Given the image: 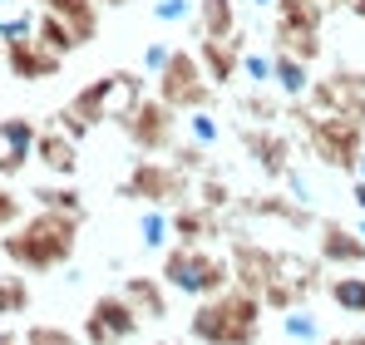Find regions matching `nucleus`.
I'll return each mask as SVG.
<instances>
[{"label":"nucleus","mask_w":365,"mask_h":345,"mask_svg":"<svg viewBox=\"0 0 365 345\" xmlns=\"http://www.w3.org/2000/svg\"><path fill=\"white\" fill-rule=\"evenodd\" d=\"M351 202H356V212H361V217H365V182H361V177L351 182Z\"/></svg>","instance_id":"nucleus-43"},{"label":"nucleus","mask_w":365,"mask_h":345,"mask_svg":"<svg viewBox=\"0 0 365 345\" xmlns=\"http://www.w3.org/2000/svg\"><path fill=\"white\" fill-rule=\"evenodd\" d=\"M153 94L178 109V114H197V109H212L217 104V84L207 79L197 50H173V59L163 64V74L153 79Z\"/></svg>","instance_id":"nucleus-6"},{"label":"nucleus","mask_w":365,"mask_h":345,"mask_svg":"<svg viewBox=\"0 0 365 345\" xmlns=\"http://www.w3.org/2000/svg\"><path fill=\"white\" fill-rule=\"evenodd\" d=\"M192 50H197L202 69H207V79H212L217 89H232V79L242 74V50H247V35L237 30L232 40H197Z\"/></svg>","instance_id":"nucleus-16"},{"label":"nucleus","mask_w":365,"mask_h":345,"mask_svg":"<svg viewBox=\"0 0 365 345\" xmlns=\"http://www.w3.org/2000/svg\"><path fill=\"white\" fill-rule=\"evenodd\" d=\"M227 242H232V252H227L232 257V282L262 296V291L277 282V272H282V252L267 247V242H257V237H247L242 227H232Z\"/></svg>","instance_id":"nucleus-12"},{"label":"nucleus","mask_w":365,"mask_h":345,"mask_svg":"<svg viewBox=\"0 0 365 345\" xmlns=\"http://www.w3.org/2000/svg\"><path fill=\"white\" fill-rule=\"evenodd\" d=\"M272 64H277L272 50H242V79L257 89H272Z\"/></svg>","instance_id":"nucleus-36"},{"label":"nucleus","mask_w":365,"mask_h":345,"mask_svg":"<svg viewBox=\"0 0 365 345\" xmlns=\"http://www.w3.org/2000/svg\"><path fill=\"white\" fill-rule=\"evenodd\" d=\"M30 311V282L25 272H5L0 277V316H25Z\"/></svg>","instance_id":"nucleus-32"},{"label":"nucleus","mask_w":365,"mask_h":345,"mask_svg":"<svg viewBox=\"0 0 365 345\" xmlns=\"http://www.w3.org/2000/svg\"><path fill=\"white\" fill-rule=\"evenodd\" d=\"M119 197L123 202H143V207H178L192 197V177L168 158H148V153H138L133 158V168L119 177Z\"/></svg>","instance_id":"nucleus-5"},{"label":"nucleus","mask_w":365,"mask_h":345,"mask_svg":"<svg viewBox=\"0 0 365 345\" xmlns=\"http://www.w3.org/2000/svg\"><path fill=\"white\" fill-rule=\"evenodd\" d=\"M272 50H287V55L316 64L321 59V25H297V20H277L272 25Z\"/></svg>","instance_id":"nucleus-23"},{"label":"nucleus","mask_w":365,"mask_h":345,"mask_svg":"<svg viewBox=\"0 0 365 345\" xmlns=\"http://www.w3.org/2000/svg\"><path fill=\"white\" fill-rule=\"evenodd\" d=\"M277 55V64H272V89L287 99V104H297V99H306L311 94V84H316V74H311V64L297 55H287V50H272Z\"/></svg>","instance_id":"nucleus-22"},{"label":"nucleus","mask_w":365,"mask_h":345,"mask_svg":"<svg viewBox=\"0 0 365 345\" xmlns=\"http://www.w3.org/2000/svg\"><path fill=\"white\" fill-rule=\"evenodd\" d=\"M99 5H104V10H123L128 0H99Z\"/></svg>","instance_id":"nucleus-45"},{"label":"nucleus","mask_w":365,"mask_h":345,"mask_svg":"<svg viewBox=\"0 0 365 345\" xmlns=\"http://www.w3.org/2000/svg\"><path fill=\"white\" fill-rule=\"evenodd\" d=\"M321 345H365V331H356V336H326Z\"/></svg>","instance_id":"nucleus-42"},{"label":"nucleus","mask_w":365,"mask_h":345,"mask_svg":"<svg viewBox=\"0 0 365 345\" xmlns=\"http://www.w3.org/2000/svg\"><path fill=\"white\" fill-rule=\"evenodd\" d=\"M282 187H287V192H292V197H297V202H306V207H311V202H316V192H311V177H306V172L297 168V163H292V168H287V177H282Z\"/></svg>","instance_id":"nucleus-41"},{"label":"nucleus","mask_w":365,"mask_h":345,"mask_svg":"<svg viewBox=\"0 0 365 345\" xmlns=\"http://www.w3.org/2000/svg\"><path fill=\"white\" fill-rule=\"evenodd\" d=\"M35 30H40V15H35V10H10V15H0V40H5V45L35 40Z\"/></svg>","instance_id":"nucleus-34"},{"label":"nucleus","mask_w":365,"mask_h":345,"mask_svg":"<svg viewBox=\"0 0 365 345\" xmlns=\"http://www.w3.org/2000/svg\"><path fill=\"white\" fill-rule=\"evenodd\" d=\"M119 133L128 138L133 153H148V158H168L173 143H178V109H168L158 94L138 99L133 109H119L114 114Z\"/></svg>","instance_id":"nucleus-7"},{"label":"nucleus","mask_w":365,"mask_h":345,"mask_svg":"<svg viewBox=\"0 0 365 345\" xmlns=\"http://www.w3.org/2000/svg\"><path fill=\"white\" fill-rule=\"evenodd\" d=\"M282 341L292 345H321V316L311 311V306H292V311H282Z\"/></svg>","instance_id":"nucleus-28"},{"label":"nucleus","mask_w":365,"mask_h":345,"mask_svg":"<svg viewBox=\"0 0 365 345\" xmlns=\"http://www.w3.org/2000/svg\"><path fill=\"white\" fill-rule=\"evenodd\" d=\"M35 143H40V128L30 118H5L0 123V177H15L35 158Z\"/></svg>","instance_id":"nucleus-18"},{"label":"nucleus","mask_w":365,"mask_h":345,"mask_svg":"<svg viewBox=\"0 0 365 345\" xmlns=\"http://www.w3.org/2000/svg\"><path fill=\"white\" fill-rule=\"evenodd\" d=\"M79 232H84V217L40 207L35 217H25L15 232H5L0 252L20 272H60L64 262L74 257V247H79Z\"/></svg>","instance_id":"nucleus-2"},{"label":"nucleus","mask_w":365,"mask_h":345,"mask_svg":"<svg viewBox=\"0 0 365 345\" xmlns=\"http://www.w3.org/2000/svg\"><path fill=\"white\" fill-rule=\"evenodd\" d=\"M0 5H30V0H0Z\"/></svg>","instance_id":"nucleus-49"},{"label":"nucleus","mask_w":365,"mask_h":345,"mask_svg":"<svg viewBox=\"0 0 365 345\" xmlns=\"http://www.w3.org/2000/svg\"><path fill=\"white\" fill-rule=\"evenodd\" d=\"M0 345H25V341H15V336H10V331H5V336H0Z\"/></svg>","instance_id":"nucleus-46"},{"label":"nucleus","mask_w":365,"mask_h":345,"mask_svg":"<svg viewBox=\"0 0 365 345\" xmlns=\"http://www.w3.org/2000/svg\"><path fill=\"white\" fill-rule=\"evenodd\" d=\"M321 5H326V10H331V5H341V0H321Z\"/></svg>","instance_id":"nucleus-51"},{"label":"nucleus","mask_w":365,"mask_h":345,"mask_svg":"<svg viewBox=\"0 0 365 345\" xmlns=\"http://www.w3.org/2000/svg\"><path fill=\"white\" fill-rule=\"evenodd\" d=\"M316 257L326 267H341V272H361L365 267V237L361 227H346L336 217H321L316 222Z\"/></svg>","instance_id":"nucleus-15"},{"label":"nucleus","mask_w":365,"mask_h":345,"mask_svg":"<svg viewBox=\"0 0 365 345\" xmlns=\"http://www.w3.org/2000/svg\"><path fill=\"white\" fill-rule=\"evenodd\" d=\"M326 296L341 316H361L365 321V272H341V277H326Z\"/></svg>","instance_id":"nucleus-25"},{"label":"nucleus","mask_w":365,"mask_h":345,"mask_svg":"<svg viewBox=\"0 0 365 345\" xmlns=\"http://www.w3.org/2000/svg\"><path fill=\"white\" fill-rule=\"evenodd\" d=\"M119 291L138 306V316H143V321H168V282H163V277L133 272V277H123Z\"/></svg>","instance_id":"nucleus-20"},{"label":"nucleus","mask_w":365,"mask_h":345,"mask_svg":"<svg viewBox=\"0 0 365 345\" xmlns=\"http://www.w3.org/2000/svg\"><path fill=\"white\" fill-rule=\"evenodd\" d=\"M287 114L302 123V143L306 153L316 158V163H326V168L336 172H356L365 158V123H351V118L341 114H316L306 99L297 104H287Z\"/></svg>","instance_id":"nucleus-3"},{"label":"nucleus","mask_w":365,"mask_h":345,"mask_svg":"<svg viewBox=\"0 0 365 345\" xmlns=\"http://www.w3.org/2000/svg\"><path fill=\"white\" fill-rule=\"evenodd\" d=\"M197 0H153V20L158 25H192Z\"/></svg>","instance_id":"nucleus-38"},{"label":"nucleus","mask_w":365,"mask_h":345,"mask_svg":"<svg viewBox=\"0 0 365 345\" xmlns=\"http://www.w3.org/2000/svg\"><path fill=\"white\" fill-rule=\"evenodd\" d=\"M361 237H365V217H361Z\"/></svg>","instance_id":"nucleus-53"},{"label":"nucleus","mask_w":365,"mask_h":345,"mask_svg":"<svg viewBox=\"0 0 365 345\" xmlns=\"http://www.w3.org/2000/svg\"><path fill=\"white\" fill-rule=\"evenodd\" d=\"M119 84H123L119 69H114V74H99V79H94V84H84V89H79V94L60 109V114L50 118V123H60L64 133H74V138H89L99 123H109V118H114V109H119Z\"/></svg>","instance_id":"nucleus-8"},{"label":"nucleus","mask_w":365,"mask_h":345,"mask_svg":"<svg viewBox=\"0 0 365 345\" xmlns=\"http://www.w3.org/2000/svg\"><path fill=\"white\" fill-rule=\"evenodd\" d=\"M0 59H5V40H0Z\"/></svg>","instance_id":"nucleus-52"},{"label":"nucleus","mask_w":365,"mask_h":345,"mask_svg":"<svg viewBox=\"0 0 365 345\" xmlns=\"http://www.w3.org/2000/svg\"><path fill=\"white\" fill-rule=\"evenodd\" d=\"M232 227H237V212H212L197 197L173 207V242H187V247H212V242L232 237Z\"/></svg>","instance_id":"nucleus-14"},{"label":"nucleus","mask_w":365,"mask_h":345,"mask_svg":"<svg viewBox=\"0 0 365 345\" xmlns=\"http://www.w3.org/2000/svg\"><path fill=\"white\" fill-rule=\"evenodd\" d=\"M138 242L143 252H168L173 247V207H143L138 212Z\"/></svg>","instance_id":"nucleus-27"},{"label":"nucleus","mask_w":365,"mask_h":345,"mask_svg":"<svg viewBox=\"0 0 365 345\" xmlns=\"http://www.w3.org/2000/svg\"><path fill=\"white\" fill-rule=\"evenodd\" d=\"M20 222H25V202L0 182V232H5V227H20Z\"/></svg>","instance_id":"nucleus-39"},{"label":"nucleus","mask_w":365,"mask_h":345,"mask_svg":"<svg viewBox=\"0 0 365 345\" xmlns=\"http://www.w3.org/2000/svg\"><path fill=\"white\" fill-rule=\"evenodd\" d=\"M306 104L316 114H341V118H351V123H365V69L341 64V69L321 74L311 84V94H306Z\"/></svg>","instance_id":"nucleus-9"},{"label":"nucleus","mask_w":365,"mask_h":345,"mask_svg":"<svg viewBox=\"0 0 365 345\" xmlns=\"http://www.w3.org/2000/svg\"><path fill=\"white\" fill-rule=\"evenodd\" d=\"M232 212L237 217H252V222H282V227H292V232L316 227V212L306 202H297L287 187L282 192H247V197L232 202Z\"/></svg>","instance_id":"nucleus-13"},{"label":"nucleus","mask_w":365,"mask_h":345,"mask_svg":"<svg viewBox=\"0 0 365 345\" xmlns=\"http://www.w3.org/2000/svg\"><path fill=\"white\" fill-rule=\"evenodd\" d=\"M153 345H182V341H153Z\"/></svg>","instance_id":"nucleus-50"},{"label":"nucleus","mask_w":365,"mask_h":345,"mask_svg":"<svg viewBox=\"0 0 365 345\" xmlns=\"http://www.w3.org/2000/svg\"><path fill=\"white\" fill-rule=\"evenodd\" d=\"M237 25H242L237 0H197V15H192V35L197 40H232Z\"/></svg>","instance_id":"nucleus-21"},{"label":"nucleus","mask_w":365,"mask_h":345,"mask_svg":"<svg viewBox=\"0 0 365 345\" xmlns=\"http://www.w3.org/2000/svg\"><path fill=\"white\" fill-rule=\"evenodd\" d=\"M346 10H351V15H356V20H365V0H351V5H346Z\"/></svg>","instance_id":"nucleus-44"},{"label":"nucleus","mask_w":365,"mask_h":345,"mask_svg":"<svg viewBox=\"0 0 365 345\" xmlns=\"http://www.w3.org/2000/svg\"><path fill=\"white\" fill-rule=\"evenodd\" d=\"M35 202L50 207V212H74V217H84V192L69 187V182H40V187H35Z\"/></svg>","instance_id":"nucleus-31"},{"label":"nucleus","mask_w":365,"mask_h":345,"mask_svg":"<svg viewBox=\"0 0 365 345\" xmlns=\"http://www.w3.org/2000/svg\"><path fill=\"white\" fill-rule=\"evenodd\" d=\"M192 197L202 202V207H212V212H232V202H237V192H232V182L222 177V172H202L197 177V187H192Z\"/></svg>","instance_id":"nucleus-30"},{"label":"nucleus","mask_w":365,"mask_h":345,"mask_svg":"<svg viewBox=\"0 0 365 345\" xmlns=\"http://www.w3.org/2000/svg\"><path fill=\"white\" fill-rule=\"evenodd\" d=\"M35 163H45V172H55V177H74V172H79V138H74V133H64L60 123L40 128Z\"/></svg>","instance_id":"nucleus-19"},{"label":"nucleus","mask_w":365,"mask_h":345,"mask_svg":"<svg viewBox=\"0 0 365 345\" xmlns=\"http://www.w3.org/2000/svg\"><path fill=\"white\" fill-rule=\"evenodd\" d=\"M40 5H45L50 15H60L64 25H74V35H79L84 45L99 35V10H104L99 0H40Z\"/></svg>","instance_id":"nucleus-24"},{"label":"nucleus","mask_w":365,"mask_h":345,"mask_svg":"<svg viewBox=\"0 0 365 345\" xmlns=\"http://www.w3.org/2000/svg\"><path fill=\"white\" fill-rule=\"evenodd\" d=\"M182 118H187V138L192 143H202V148H217L222 143V123H217L212 109H197V114H182Z\"/></svg>","instance_id":"nucleus-33"},{"label":"nucleus","mask_w":365,"mask_h":345,"mask_svg":"<svg viewBox=\"0 0 365 345\" xmlns=\"http://www.w3.org/2000/svg\"><path fill=\"white\" fill-rule=\"evenodd\" d=\"M237 148H242L247 158L262 168V177H272V182H282V177H287L292 153H297L292 133H287V128H277V123H242V128H237Z\"/></svg>","instance_id":"nucleus-11"},{"label":"nucleus","mask_w":365,"mask_h":345,"mask_svg":"<svg viewBox=\"0 0 365 345\" xmlns=\"http://www.w3.org/2000/svg\"><path fill=\"white\" fill-rule=\"evenodd\" d=\"M138 331H143V316H138V306L123 291L94 296V306L84 316V341L89 345H123V341H133Z\"/></svg>","instance_id":"nucleus-10"},{"label":"nucleus","mask_w":365,"mask_h":345,"mask_svg":"<svg viewBox=\"0 0 365 345\" xmlns=\"http://www.w3.org/2000/svg\"><path fill=\"white\" fill-rule=\"evenodd\" d=\"M247 5H277V0H247Z\"/></svg>","instance_id":"nucleus-48"},{"label":"nucleus","mask_w":365,"mask_h":345,"mask_svg":"<svg viewBox=\"0 0 365 345\" xmlns=\"http://www.w3.org/2000/svg\"><path fill=\"white\" fill-rule=\"evenodd\" d=\"M168 59H173V45H168V40H153V45L143 50V74H148V79H158Z\"/></svg>","instance_id":"nucleus-40"},{"label":"nucleus","mask_w":365,"mask_h":345,"mask_svg":"<svg viewBox=\"0 0 365 345\" xmlns=\"http://www.w3.org/2000/svg\"><path fill=\"white\" fill-rule=\"evenodd\" d=\"M25 345H79V336L69 331V326H55V321H40V326H30L25 336H20Z\"/></svg>","instance_id":"nucleus-37"},{"label":"nucleus","mask_w":365,"mask_h":345,"mask_svg":"<svg viewBox=\"0 0 365 345\" xmlns=\"http://www.w3.org/2000/svg\"><path fill=\"white\" fill-rule=\"evenodd\" d=\"M267 301L247 287H227L217 296H202L187 316V341L197 345H257L262 341Z\"/></svg>","instance_id":"nucleus-1"},{"label":"nucleus","mask_w":365,"mask_h":345,"mask_svg":"<svg viewBox=\"0 0 365 345\" xmlns=\"http://www.w3.org/2000/svg\"><path fill=\"white\" fill-rule=\"evenodd\" d=\"M35 40H40L45 50H55L60 59H69L74 50H79V45H84V40L74 35V25H64L60 15H50V10L40 15V30H35Z\"/></svg>","instance_id":"nucleus-29"},{"label":"nucleus","mask_w":365,"mask_h":345,"mask_svg":"<svg viewBox=\"0 0 365 345\" xmlns=\"http://www.w3.org/2000/svg\"><path fill=\"white\" fill-rule=\"evenodd\" d=\"M237 114H242V123H277V118L287 114V99L277 94V89H247V94H237Z\"/></svg>","instance_id":"nucleus-26"},{"label":"nucleus","mask_w":365,"mask_h":345,"mask_svg":"<svg viewBox=\"0 0 365 345\" xmlns=\"http://www.w3.org/2000/svg\"><path fill=\"white\" fill-rule=\"evenodd\" d=\"M356 177H361V182H365V158H361V168H356Z\"/></svg>","instance_id":"nucleus-47"},{"label":"nucleus","mask_w":365,"mask_h":345,"mask_svg":"<svg viewBox=\"0 0 365 345\" xmlns=\"http://www.w3.org/2000/svg\"><path fill=\"white\" fill-rule=\"evenodd\" d=\"M64 59L55 50H45L40 40H15V45H5V69L20 79V84H40V79H50V74H60Z\"/></svg>","instance_id":"nucleus-17"},{"label":"nucleus","mask_w":365,"mask_h":345,"mask_svg":"<svg viewBox=\"0 0 365 345\" xmlns=\"http://www.w3.org/2000/svg\"><path fill=\"white\" fill-rule=\"evenodd\" d=\"M207 153H212V148H202V143H192V138H187V143H173V153H168V158H173L187 177H202V172H212Z\"/></svg>","instance_id":"nucleus-35"},{"label":"nucleus","mask_w":365,"mask_h":345,"mask_svg":"<svg viewBox=\"0 0 365 345\" xmlns=\"http://www.w3.org/2000/svg\"><path fill=\"white\" fill-rule=\"evenodd\" d=\"M168 291H178L187 301H202V296H217V291L237 287L232 282V257L212 252V247H187V242H173L163 252V272H158Z\"/></svg>","instance_id":"nucleus-4"}]
</instances>
